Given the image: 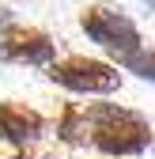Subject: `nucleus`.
Segmentation results:
<instances>
[{
    "label": "nucleus",
    "instance_id": "obj_1",
    "mask_svg": "<svg viewBox=\"0 0 155 159\" xmlns=\"http://www.w3.org/2000/svg\"><path fill=\"white\" fill-rule=\"evenodd\" d=\"M87 121V136L91 144L99 148L102 155H140L151 140V125L148 117H140L136 110L113 106V102H95L83 110Z\"/></svg>",
    "mask_w": 155,
    "mask_h": 159
},
{
    "label": "nucleus",
    "instance_id": "obj_2",
    "mask_svg": "<svg viewBox=\"0 0 155 159\" xmlns=\"http://www.w3.org/2000/svg\"><path fill=\"white\" fill-rule=\"evenodd\" d=\"M80 27H83V34L91 38L95 46H102L106 53H113V57H117V65L125 61V57H132V53L144 46V38H140L136 23H132L129 15L113 11V8H102V4L83 8Z\"/></svg>",
    "mask_w": 155,
    "mask_h": 159
},
{
    "label": "nucleus",
    "instance_id": "obj_3",
    "mask_svg": "<svg viewBox=\"0 0 155 159\" xmlns=\"http://www.w3.org/2000/svg\"><path fill=\"white\" fill-rule=\"evenodd\" d=\"M49 80L68 87V91H80V95H110L121 87V72L113 65L95 61V57H80V53L64 57V61H53Z\"/></svg>",
    "mask_w": 155,
    "mask_h": 159
},
{
    "label": "nucleus",
    "instance_id": "obj_4",
    "mask_svg": "<svg viewBox=\"0 0 155 159\" xmlns=\"http://www.w3.org/2000/svg\"><path fill=\"white\" fill-rule=\"evenodd\" d=\"M57 53L53 38L38 27H23V23H11L0 30V61H11V65H46L49 57Z\"/></svg>",
    "mask_w": 155,
    "mask_h": 159
},
{
    "label": "nucleus",
    "instance_id": "obj_5",
    "mask_svg": "<svg viewBox=\"0 0 155 159\" xmlns=\"http://www.w3.org/2000/svg\"><path fill=\"white\" fill-rule=\"evenodd\" d=\"M42 129H46V117L38 110L23 102H0V140L23 148V144H34L42 136Z\"/></svg>",
    "mask_w": 155,
    "mask_h": 159
},
{
    "label": "nucleus",
    "instance_id": "obj_6",
    "mask_svg": "<svg viewBox=\"0 0 155 159\" xmlns=\"http://www.w3.org/2000/svg\"><path fill=\"white\" fill-rule=\"evenodd\" d=\"M57 136H61V140H68V144L87 140V121H83V110H80V106H64V110H61Z\"/></svg>",
    "mask_w": 155,
    "mask_h": 159
},
{
    "label": "nucleus",
    "instance_id": "obj_7",
    "mask_svg": "<svg viewBox=\"0 0 155 159\" xmlns=\"http://www.w3.org/2000/svg\"><path fill=\"white\" fill-rule=\"evenodd\" d=\"M121 68H125V72H136L140 80H151V84H155V49H144V46H140L132 57L121 61Z\"/></svg>",
    "mask_w": 155,
    "mask_h": 159
},
{
    "label": "nucleus",
    "instance_id": "obj_8",
    "mask_svg": "<svg viewBox=\"0 0 155 159\" xmlns=\"http://www.w3.org/2000/svg\"><path fill=\"white\" fill-rule=\"evenodd\" d=\"M148 4H151V8H155V0H148Z\"/></svg>",
    "mask_w": 155,
    "mask_h": 159
}]
</instances>
